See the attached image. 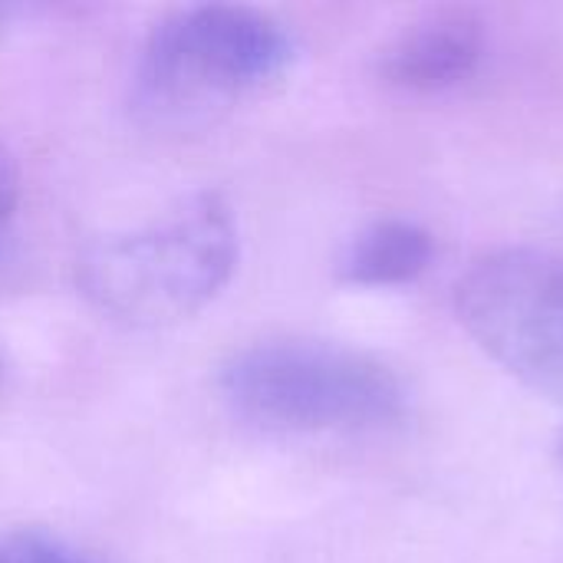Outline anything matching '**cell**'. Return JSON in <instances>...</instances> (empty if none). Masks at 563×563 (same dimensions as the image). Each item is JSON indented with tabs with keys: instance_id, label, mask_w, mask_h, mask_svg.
Wrapping results in <instances>:
<instances>
[{
	"instance_id": "obj_1",
	"label": "cell",
	"mask_w": 563,
	"mask_h": 563,
	"mask_svg": "<svg viewBox=\"0 0 563 563\" xmlns=\"http://www.w3.org/2000/svg\"><path fill=\"white\" fill-rule=\"evenodd\" d=\"M241 234L218 191H198L152 221L106 234L76 264L82 297L109 320L162 330L201 313L234 277Z\"/></svg>"
},
{
	"instance_id": "obj_2",
	"label": "cell",
	"mask_w": 563,
	"mask_h": 563,
	"mask_svg": "<svg viewBox=\"0 0 563 563\" xmlns=\"http://www.w3.org/2000/svg\"><path fill=\"white\" fill-rule=\"evenodd\" d=\"M294 59L290 30L264 10L181 7L142 40L129 99L148 125L195 129L280 82Z\"/></svg>"
},
{
	"instance_id": "obj_3",
	"label": "cell",
	"mask_w": 563,
	"mask_h": 563,
	"mask_svg": "<svg viewBox=\"0 0 563 563\" xmlns=\"http://www.w3.org/2000/svg\"><path fill=\"white\" fill-rule=\"evenodd\" d=\"M221 396L244 422L287 432H373L406 416L402 379L376 356L327 340H267L228 360Z\"/></svg>"
},
{
	"instance_id": "obj_4",
	"label": "cell",
	"mask_w": 563,
	"mask_h": 563,
	"mask_svg": "<svg viewBox=\"0 0 563 563\" xmlns=\"http://www.w3.org/2000/svg\"><path fill=\"white\" fill-rule=\"evenodd\" d=\"M465 333L531 393L563 406V254L505 247L455 284Z\"/></svg>"
},
{
	"instance_id": "obj_5",
	"label": "cell",
	"mask_w": 563,
	"mask_h": 563,
	"mask_svg": "<svg viewBox=\"0 0 563 563\" xmlns=\"http://www.w3.org/2000/svg\"><path fill=\"white\" fill-rule=\"evenodd\" d=\"M485 20L468 7H442L409 23L379 56V76L402 92H442L485 59Z\"/></svg>"
},
{
	"instance_id": "obj_6",
	"label": "cell",
	"mask_w": 563,
	"mask_h": 563,
	"mask_svg": "<svg viewBox=\"0 0 563 563\" xmlns=\"http://www.w3.org/2000/svg\"><path fill=\"white\" fill-rule=\"evenodd\" d=\"M435 257L432 234L402 218L363 228L340 254L336 274L350 287H402L419 280Z\"/></svg>"
},
{
	"instance_id": "obj_7",
	"label": "cell",
	"mask_w": 563,
	"mask_h": 563,
	"mask_svg": "<svg viewBox=\"0 0 563 563\" xmlns=\"http://www.w3.org/2000/svg\"><path fill=\"white\" fill-rule=\"evenodd\" d=\"M0 563H102L99 558L79 551L76 544L40 531V528H16L0 534Z\"/></svg>"
},
{
	"instance_id": "obj_8",
	"label": "cell",
	"mask_w": 563,
	"mask_h": 563,
	"mask_svg": "<svg viewBox=\"0 0 563 563\" xmlns=\"http://www.w3.org/2000/svg\"><path fill=\"white\" fill-rule=\"evenodd\" d=\"M16 198H20V172H16V162H13L10 148L0 139V231L10 221V214L16 208Z\"/></svg>"
},
{
	"instance_id": "obj_9",
	"label": "cell",
	"mask_w": 563,
	"mask_h": 563,
	"mask_svg": "<svg viewBox=\"0 0 563 563\" xmlns=\"http://www.w3.org/2000/svg\"><path fill=\"white\" fill-rule=\"evenodd\" d=\"M554 462H558V472L563 475V432L558 435V442H554Z\"/></svg>"
}]
</instances>
